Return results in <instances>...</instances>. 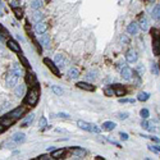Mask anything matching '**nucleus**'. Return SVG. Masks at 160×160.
<instances>
[{
	"mask_svg": "<svg viewBox=\"0 0 160 160\" xmlns=\"http://www.w3.org/2000/svg\"><path fill=\"white\" fill-rule=\"evenodd\" d=\"M39 99H40V87L39 83H36V85L31 86L27 95L24 96V104L28 106H35L39 103Z\"/></svg>",
	"mask_w": 160,
	"mask_h": 160,
	"instance_id": "obj_1",
	"label": "nucleus"
},
{
	"mask_svg": "<svg viewBox=\"0 0 160 160\" xmlns=\"http://www.w3.org/2000/svg\"><path fill=\"white\" fill-rule=\"evenodd\" d=\"M77 126H78V128L83 129V131H87V132H93V133H100L101 132L100 127H97L96 124H92V123H87L85 120H78Z\"/></svg>",
	"mask_w": 160,
	"mask_h": 160,
	"instance_id": "obj_2",
	"label": "nucleus"
},
{
	"mask_svg": "<svg viewBox=\"0 0 160 160\" xmlns=\"http://www.w3.org/2000/svg\"><path fill=\"white\" fill-rule=\"evenodd\" d=\"M152 51L154 55H160V35L157 30H152Z\"/></svg>",
	"mask_w": 160,
	"mask_h": 160,
	"instance_id": "obj_3",
	"label": "nucleus"
},
{
	"mask_svg": "<svg viewBox=\"0 0 160 160\" xmlns=\"http://www.w3.org/2000/svg\"><path fill=\"white\" fill-rule=\"evenodd\" d=\"M24 113H26V106H17L16 109H13V110H12L11 113H8L7 115L16 123L18 119H21V117L23 115Z\"/></svg>",
	"mask_w": 160,
	"mask_h": 160,
	"instance_id": "obj_4",
	"label": "nucleus"
},
{
	"mask_svg": "<svg viewBox=\"0 0 160 160\" xmlns=\"http://www.w3.org/2000/svg\"><path fill=\"white\" fill-rule=\"evenodd\" d=\"M44 64L46 65V67L49 68L50 70H51V73H54L57 77H60V72H59V68H58V65L55 64L54 62H51L49 58H45V59H44Z\"/></svg>",
	"mask_w": 160,
	"mask_h": 160,
	"instance_id": "obj_5",
	"label": "nucleus"
},
{
	"mask_svg": "<svg viewBox=\"0 0 160 160\" xmlns=\"http://www.w3.org/2000/svg\"><path fill=\"white\" fill-rule=\"evenodd\" d=\"M18 78H19V76L11 70L8 77H7V86H8V87H14V86L17 85V82H18Z\"/></svg>",
	"mask_w": 160,
	"mask_h": 160,
	"instance_id": "obj_6",
	"label": "nucleus"
},
{
	"mask_svg": "<svg viewBox=\"0 0 160 160\" xmlns=\"http://www.w3.org/2000/svg\"><path fill=\"white\" fill-rule=\"evenodd\" d=\"M24 141H26V134L22 133V132H17V133H14L13 137H12V142H14V144H17V145L23 144Z\"/></svg>",
	"mask_w": 160,
	"mask_h": 160,
	"instance_id": "obj_7",
	"label": "nucleus"
},
{
	"mask_svg": "<svg viewBox=\"0 0 160 160\" xmlns=\"http://www.w3.org/2000/svg\"><path fill=\"white\" fill-rule=\"evenodd\" d=\"M137 59H138V57H137V53L134 51L133 49L128 50V51L126 53V60L128 63H136Z\"/></svg>",
	"mask_w": 160,
	"mask_h": 160,
	"instance_id": "obj_8",
	"label": "nucleus"
},
{
	"mask_svg": "<svg viewBox=\"0 0 160 160\" xmlns=\"http://www.w3.org/2000/svg\"><path fill=\"white\" fill-rule=\"evenodd\" d=\"M111 87H113V90H114V95H117V96H124L126 95V88H124L122 85H119V83L111 85Z\"/></svg>",
	"mask_w": 160,
	"mask_h": 160,
	"instance_id": "obj_9",
	"label": "nucleus"
},
{
	"mask_svg": "<svg viewBox=\"0 0 160 160\" xmlns=\"http://www.w3.org/2000/svg\"><path fill=\"white\" fill-rule=\"evenodd\" d=\"M7 45H8V47L12 50V51L14 53H21V46L18 45V42L14 41V40H8V42H7Z\"/></svg>",
	"mask_w": 160,
	"mask_h": 160,
	"instance_id": "obj_10",
	"label": "nucleus"
},
{
	"mask_svg": "<svg viewBox=\"0 0 160 160\" xmlns=\"http://www.w3.org/2000/svg\"><path fill=\"white\" fill-rule=\"evenodd\" d=\"M120 74H122V77H123L124 80L129 81L132 78V76H133V70H132L129 67H124L123 69L120 70Z\"/></svg>",
	"mask_w": 160,
	"mask_h": 160,
	"instance_id": "obj_11",
	"label": "nucleus"
},
{
	"mask_svg": "<svg viewBox=\"0 0 160 160\" xmlns=\"http://www.w3.org/2000/svg\"><path fill=\"white\" fill-rule=\"evenodd\" d=\"M54 63L58 65V68H63L65 64V59H64V55L63 54H57L55 55V59H54Z\"/></svg>",
	"mask_w": 160,
	"mask_h": 160,
	"instance_id": "obj_12",
	"label": "nucleus"
},
{
	"mask_svg": "<svg viewBox=\"0 0 160 160\" xmlns=\"http://www.w3.org/2000/svg\"><path fill=\"white\" fill-rule=\"evenodd\" d=\"M26 82L28 83L30 86H34V85H36V83H37L36 76H35L32 72H30V70L26 73Z\"/></svg>",
	"mask_w": 160,
	"mask_h": 160,
	"instance_id": "obj_13",
	"label": "nucleus"
},
{
	"mask_svg": "<svg viewBox=\"0 0 160 160\" xmlns=\"http://www.w3.org/2000/svg\"><path fill=\"white\" fill-rule=\"evenodd\" d=\"M46 31H47V24L45 23V22H37V24H36V32L37 34L42 35Z\"/></svg>",
	"mask_w": 160,
	"mask_h": 160,
	"instance_id": "obj_14",
	"label": "nucleus"
},
{
	"mask_svg": "<svg viewBox=\"0 0 160 160\" xmlns=\"http://www.w3.org/2000/svg\"><path fill=\"white\" fill-rule=\"evenodd\" d=\"M77 87L82 88V90H85V91H93L95 90V87H93L92 85H90V83H87V82H78Z\"/></svg>",
	"mask_w": 160,
	"mask_h": 160,
	"instance_id": "obj_15",
	"label": "nucleus"
},
{
	"mask_svg": "<svg viewBox=\"0 0 160 160\" xmlns=\"http://www.w3.org/2000/svg\"><path fill=\"white\" fill-rule=\"evenodd\" d=\"M115 127H117V123H114V122H110V120L104 122V123H103V129H104V131L110 132V131H113Z\"/></svg>",
	"mask_w": 160,
	"mask_h": 160,
	"instance_id": "obj_16",
	"label": "nucleus"
},
{
	"mask_svg": "<svg viewBox=\"0 0 160 160\" xmlns=\"http://www.w3.org/2000/svg\"><path fill=\"white\" fill-rule=\"evenodd\" d=\"M127 32H128L129 35H136L137 32H138V24L137 23H131L128 24V27H127Z\"/></svg>",
	"mask_w": 160,
	"mask_h": 160,
	"instance_id": "obj_17",
	"label": "nucleus"
},
{
	"mask_svg": "<svg viewBox=\"0 0 160 160\" xmlns=\"http://www.w3.org/2000/svg\"><path fill=\"white\" fill-rule=\"evenodd\" d=\"M64 155H65V150H64V149L53 150V151H51V157H54V159H59V157H63Z\"/></svg>",
	"mask_w": 160,
	"mask_h": 160,
	"instance_id": "obj_18",
	"label": "nucleus"
},
{
	"mask_svg": "<svg viewBox=\"0 0 160 160\" xmlns=\"http://www.w3.org/2000/svg\"><path fill=\"white\" fill-rule=\"evenodd\" d=\"M70 152H72L73 155H77V156H83V155H86V150H83L82 147H70Z\"/></svg>",
	"mask_w": 160,
	"mask_h": 160,
	"instance_id": "obj_19",
	"label": "nucleus"
},
{
	"mask_svg": "<svg viewBox=\"0 0 160 160\" xmlns=\"http://www.w3.org/2000/svg\"><path fill=\"white\" fill-rule=\"evenodd\" d=\"M34 119H35V114H34V113L30 114L27 118H24L23 120H22V127H24V128H26V127H28L30 124L34 122Z\"/></svg>",
	"mask_w": 160,
	"mask_h": 160,
	"instance_id": "obj_20",
	"label": "nucleus"
},
{
	"mask_svg": "<svg viewBox=\"0 0 160 160\" xmlns=\"http://www.w3.org/2000/svg\"><path fill=\"white\" fill-rule=\"evenodd\" d=\"M41 44L44 45L45 47H49L50 46V36H49V35H46V32H45V34H42V36H41Z\"/></svg>",
	"mask_w": 160,
	"mask_h": 160,
	"instance_id": "obj_21",
	"label": "nucleus"
},
{
	"mask_svg": "<svg viewBox=\"0 0 160 160\" xmlns=\"http://www.w3.org/2000/svg\"><path fill=\"white\" fill-rule=\"evenodd\" d=\"M14 93H16V96H18V97L23 96L24 95V85H17L16 90H14Z\"/></svg>",
	"mask_w": 160,
	"mask_h": 160,
	"instance_id": "obj_22",
	"label": "nucleus"
},
{
	"mask_svg": "<svg viewBox=\"0 0 160 160\" xmlns=\"http://www.w3.org/2000/svg\"><path fill=\"white\" fill-rule=\"evenodd\" d=\"M18 58H19V60H21V63H22V65H23V67H26V68H30V67H31V65H30V62L27 60V58L24 57L23 54H22V51L19 53Z\"/></svg>",
	"mask_w": 160,
	"mask_h": 160,
	"instance_id": "obj_23",
	"label": "nucleus"
},
{
	"mask_svg": "<svg viewBox=\"0 0 160 160\" xmlns=\"http://www.w3.org/2000/svg\"><path fill=\"white\" fill-rule=\"evenodd\" d=\"M68 76H69V78H77L78 76H80V72H78V69H76V68H70L69 70H68Z\"/></svg>",
	"mask_w": 160,
	"mask_h": 160,
	"instance_id": "obj_24",
	"label": "nucleus"
},
{
	"mask_svg": "<svg viewBox=\"0 0 160 160\" xmlns=\"http://www.w3.org/2000/svg\"><path fill=\"white\" fill-rule=\"evenodd\" d=\"M149 97H150V93H147V92H140L138 96H137V100H138V101H147V100H149Z\"/></svg>",
	"mask_w": 160,
	"mask_h": 160,
	"instance_id": "obj_25",
	"label": "nucleus"
},
{
	"mask_svg": "<svg viewBox=\"0 0 160 160\" xmlns=\"http://www.w3.org/2000/svg\"><path fill=\"white\" fill-rule=\"evenodd\" d=\"M152 18L154 19H160V5H156L152 11Z\"/></svg>",
	"mask_w": 160,
	"mask_h": 160,
	"instance_id": "obj_26",
	"label": "nucleus"
},
{
	"mask_svg": "<svg viewBox=\"0 0 160 160\" xmlns=\"http://www.w3.org/2000/svg\"><path fill=\"white\" fill-rule=\"evenodd\" d=\"M11 70H12V72H14V73H17L18 76H21V73H22L21 65H19V64H13V65H12V68H11Z\"/></svg>",
	"mask_w": 160,
	"mask_h": 160,
	"instance_id": "obj_27",
	"label": "nucleus"
},
{
	"mask_svg": "<svg viewBox=\"0 0 160 160\" xmlns=\"http://www.w3.org/2000/svg\"><path fill=\"white\" fill-rule=\"evenodd\" d=\"M13 13L16 14V17L18 19H21L22 17H23V11H22L21 8H18V7H17V8H13Z\"/></svg>",
	"mask_w": 160,
	"mask_h": 160,
	"instance_id": "obj_28",
	"label": "nucleus"
},
{
	"mask_svg": "<svg viewBox=\"0 0 160 160\" xmlns=\"http://www.w3.org/2000/svg\"><path fill=\"white\" fill-rule=\"evenodd\" d=\"M51 90H53V92H54L55 95H58V96L63 95V90L59 87V86H51Z\"/></svg>",
	"mask_w": 160,
	"mask_h": 160,
	"instance_id": "obj_29",
	"label": "nucleus"
},
{
	"mask_svg": "<svg viewBox=\"0 0 160 160\" xmlns=\"http://www.w3.org/2000/svg\"><path fill=\"white\" fill-rule=\"evenodd\" d=\"M41 0H34V1H32L31 3V8L32 9H39L40 7H41Z\"/></svg>",
	"mask_w": 160,
	"mask_h": 160,
	"instance_id": "obj_30",
	"label": "nucleus"
},
{
	"mask_svg": "<svg viewBox=\"0 0 160 160\" xmlns=\"http://www.w3.org/2000/svg\"><path fill=\"white\" fill-rule=\"evenodd\" d=\"M42 18H44V16H42V13H40V12H36V13L34 14V19L36 21V23L37 22H41Z\"/></svg>",
	"mask_w": 160,
	"mask_h": 160,
	"instance_id": "obj_31",
	"label": "nucleus"
},
{
	"mask_svg": "<svg viewBox=\"0 0 160 160\" xmlns=\"http://www.w3.org/2000/svg\"><path fill=\"white\" fill-rule=\"evenodd\" d=\"M140 115L142 117V119H147V118H149V115H150V113H149V110H147V109H141Z\"/></svg>",
	"mask_w": 160,
	"mask_h": 160,
	"instance_id": "obj_32",
	"label": "nucleus"
},
{
	"mask_svg": "<svg viewBox=\"0 0 160 160\" xmlns=\"http://www.w3.org/2000/svg\"><path fill=\"white\" fill-rule=\"evenodd\" d=\"M39 124H40V128H41V129H44V128H46V126H47V122H46V118H44V117H41V119H40V122H39Z\"/></svg>",
	"mask_w": 160,
	"mask_h": 160,
	"instance_id": "obj_33",
	"label": "nucleus"
},
{
	"mask_svg": "<svg viewBox=\"0 0 160 160\" xmlns=\"http://www.w3.org/2000/svg\"><path fill=\"white\" fill-rule=\"evenodd\" d=\"M149 147V150L150 151H152V152H156V154H160V146H147Z\"/></svg>",
	"mask_w": 160,
	"mask_h": 160,
	"instance_id": "obj_34",
	"label": "nucleus"
},
{
	"mask_svg": "<svg viewBox=\"0 0 160 160\" xmlns=\"http://www.w3.org/2000/svg\"><path fill=\"white\" fill-rule=\"evenodd\" d=\"M151 72L154 73L155 76L159 74V68H157V64H155V63L154 64H151Z\"/></svg>",
	"mask_w": 160,
	"mask_h": 160,
	"instance_id": "obj_35",
	"label": "nucleus"
},
{
	"mask_svg": "<svg viewBox=\"0 0 160 160\" xmlns=\"http://www.w3.org/2000/svg\"><path fill=\"white\" fill-rule=\"evenodd\" d=\"M104 92H105V95L106 96H113V93H114V90H113V87H109V88H105L104 90Z\"/></svg>",
	"mask_w": 160,
	"mask_h": 160,
	"instance_id": "obj_36",
	"label": "nucleus"
},
{
	"mask_svg": "<svg viewBox=\"0 0 160 160\" xmlns=\"http://www.w3.org/2000/svg\"><path fill=\"white\" fill-rule=\"evenodd\" d=\"M119 103H120V104H127V103L133 104L134 100H133V99H119Z\"/></svg>",
	"mask_w": 160,
	"mask_h": 160,
	"instance_id": "obj_37",
	"label": "nucleus"
},
{
	"mask_svg": "<svg viewBox=\"0 0 160 160\" xmlns=\"http://www.w3.org/2000/svg\"><path fill=\"white\" fill-rule=\"evenodd\" d=\"M86 77H87L88 80H95V78H96V72H95V70H93V72H88Z\"/></svg>",
	"mask_w": 160,
	"mask_h": 160,
	"instance_id": "obj_38",
	"label": "nucleus"
},
{
	"mask_svg": "<svg viewBox=\"0 0 160 160\" xmlns=\"http://www.w3.org/2000/svg\"><path fill=\"white\" fill-rule=\"evenodd\" d=\"M141 28L144 30V31H145V30H147V21L145 18L141 19Z\"/></svg>",
	"mask_w": 160,
	"mask_h": 160,
	"instance_id": "obj_39",
	"label": "nucleus"
},
{
	"mask_svg": "<svg viewBox=\"0 0 160 160\" xmlns=\"http://www.w3.org/2000/svg\"><path fill=\"white\" fill-rule=\"evenodd\" d=\"M0 34H3V35H8V30H7L5 27H4L1 23H0Z\"/></svg>",
	"mask_w": 160,
	"mask_h": 160,
	"instance_id": "obj_40",
	"label": "nucleus"
},
{
	"mask_svg": "<svg viewBox=\"0 0 160 160\" xmlns=\"http://www.w3.org/2000/svg\"><path fill=\"white\" fill-rule=\"evenodd\" d=\"M128 115H129L128 113H119L118 114V118L119 119H127V118H128Z\"/></svg>",
	"mask_w": 160,
	"mask_h": 160,
	"instance_id": "obj_41",
	"label": "nucleus"
},
{
	"mask_svg": "<svg viewBox=\"0 0 160 160\" xmlns=\"http://www.w3.org/2000/svg\"><path fill=\"white\" fill-rule=\"evenodd\" d=\"M120 41H122V42H124V44H128L129 40H128V37H127V36L122 35V36H120Z\"/></svg>",
	"mask_w": 160,
	"mask_h": 160,
	"instance_id": "obj_42",
	"label": "nucleus"
},
{
	"mask_svg": "<svg viewBox=\"0 0 160 160\" xmlns=\"http://www.w3.org/2000/svg\"><path fill=\"white\" fill-rule=\"evenodd\" d=\"M137 70L140 72V74H144V72H145V68H144V65L142 64H140L138 67H137Z\"/></svg>",
	"mask_w": 160,
	"mask_h": 160,
	"instance_id": "obj_43",
	"label": "nucleus"
},
{
	"mask_svg": "<svg viewBox=\"0 0 160 160\" xmlns=\"http://www.w3.org/2000/svg\"><path fill=\"white\" fill-rule=\"evenodd\" d=\"M120 138L124 140V141H127L129 137H128V134H127V133H124V132H120Z\"/></svg>",
	"mask_w": 160,
	"mask_h": 160,
	"instance_id": "obj_44",
	"label": "nucleus"
},
{
	"mask_svg": "<svg viewBox=\"0 0 160 160\" xmlns=\"http://www.w3.org/2000/svg\"><path fill=\"white\" fill-rule=\"evenodd\" d=\"M141 127L144 129H147V127H149V123H147L146 120H144V119H142V122H141Z\"/></svg>",
	"mask_w": 160,
	"mask_h": 160,
	"instance_id": "obj_45",
	"label": "nucleus"
},
{
	"mask_svg": "<svg viewBox=\"0 0 160 160\" xmlns=\"http://www.w3.org/2000/svg\"><path fill=\"white\" fill-rule=\"evenodd\" d=\"M57 117H60V118H69V115H68L67 113H58Z\"/></svg>",
	"mask_w": 160,
	"mask_h": 160,
	"instance_id": "obj_46",
	"label": "nucleus"
},
{
	"mask_svg": "<svg viewBox=\"0 0 160 160\" xmlns=\"http://www.w3.org/2000/svg\"><path fill=\"white\" fill-rule=\"evenodd\" d=\"M37 159H41V160H46V159H50V156L49 155H40Z\"/></svg>",
	"mask_w": 160,
	"mask_h": 160,
	"instance_id": "obj_47",
	"label": "nucleus"
},
{
	"mask_svg": "<svg viewBox=\"0 0 160 160\" xmlns=\"http://www.w3.org/2000/svg\"><path fill=\"white\" fill-rule=\"evenodd\" d=\"M5 129H7V127L4 126L3 123H0V133H3V132H5Z\"/></svg>",
	"mask_w": 160,
	"mask_h": 160,
	"instance_id": "obj_48",
	"label": "nucleus"
},
{
	"mask_svg": "<svg viewBox=\"0 0 160 160\" xmlns=\"http://www.w3.org/2000/svg\"><path fill=\"white\" fill-rule=\"evenodd\" d=\"M149 138H151L152 141H155V142H156V144H159V142H160V140L157 138V137H154V136H152V137H149Z\"/></svg>",
	"mask_w": 160,
	"mask_h": 160,
	"instance_id": "obj_49",
	"label": "nucleus"
},
{
	"mask_svg": "<svg viewBox=\"0 0 160 160\" xmlns=\"http://www.w3.org/2000/svg\"><path fill=\"white\" fill-rule=\"evenodd\" d=\"M0 16H3V11L1 9H0Z\"/></svg>",
	"mask_w": 160,
	"mask_h": 160,
	"instance_id": "obj_50",
	"label": "nucleus"
},
{
	"mask_svg": "<svg viewBox=\"0 0 160 160\" xmlns=\"http://www.w3.org/2000/svg\"><path fill=\"white\" fill-rule=\"evenodd\" d=\"M1 40H3V37H1V36H0V41H1Z\"/></svg>",
	"mask_w": 160,
	"mask_h": 160,
	"instance_id": "obj_51",
	"label": "nucleus"
},
{
	"mask_svg": "<svg viewBox=\"0 0 160 160\" xmlns=\"http://www.w3.org/2000/svg\"><path fill=\"white\" fill-rule=\"evenodd\" d=\"M151 1H152V0H151Z\"/></svg>",
	"mask_w": 160,
	"mask_h": 160,
	"instance_id": "obj_52",
	"label": "nucleus"
}]
</instances>
